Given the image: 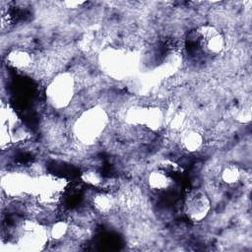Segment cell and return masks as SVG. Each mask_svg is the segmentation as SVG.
<instances>
[{"label": "cell", "mask_w": 252, "mask_h": 252, "mask_svg": "<svg viewBox=\"0 0 252 252\" xmlns=\"http://www.w3.org/2000/svg\"><path fill=\"white\" fill-rule=\"evenodd\" d=\"M108 115L100 106H94L79 115L73 127L76 139L87 146L94 144L108 124Z\"/></svg>", "instance_id": "6da1fadb"}, {"label": "cell", "mask_w": 252, "mask_h": 252, "mask_svg": "<svg viewBox=\"0 0 252 252\" xmlns=\"http://www.w3.org/2000/svg\"><path fill=\"white\" fill-rule=\"evenodd\" d=\"M75 93V77L70 72H61L48 83L45 90V97L51 107L60 110L71 103Z\"/></svg>", "instance_id": "7a4b0ae2"}, {"label": "cell", "mask_w": 252, "mask_h": 252, "mask_svg": "<svg viewBox=\"0 0 252 252\" xmlns=\"http://www.w3.org/2000/svg\"><path fill=\"white\" fill-rule=\"evenodd\" d=\"M211 209V200L207 193L201 189H191L184 197L183 212L193 222H201L207 219Z\"/></svg>", "instance_id": "3957f363"}, {"label": "cell", "mask_w": 252, "mask_h": 252, "mask_svg": "<svg viewBox=\"0 0 252 252\" xmlns=\"http://www.w3.org/2000/svg\"><path fill=\"white\" fill-rule=\"evenodd\" d=\"M49 236L48 231L33 220H26L21 226L19 244L26 250L40 249Z\"/></svg>", "instance_id": "277c9868"}, {"label": "cell", "mask_w": 252, "mask_h": 252, "mask_svg": "<svg viewBox=\"0 0 252 252\" xmlns=\"http://www.w3.org/2000/svg\"><path fill=\"white\" fill-rule=\"evenodd\" d=\"M127 120L130 123L141 124L147 128L157 131L163 123V113L158 106H133L129 108Z\"/></svg>", "instance_id": "5b68a950"}, {"label": "cell", "mask_w": 252, "mask_h": 252, "mask_svg": "<svg viewBox=\"0 0 252 252\" xmlns=\"http://www.w3.org/2000/svg\"><path fill=\"white\" fill-rule=\"evenodd\" d=\"M196 38L202 50L210 55H218L225 47L223 34L217 28L210 25L201 26L197 29Z\"/></svg>", "instance_id": "8992f818"}, {"label": "cell", "mask_w": 252, "mask_h": 252, "mask_svg": "<svg viewBox=\"0 0 252 252\" xmlns=\"http://www.w3.org/2000/svg\"><path fill=\"white\" fill-rule=\"evenodd\" d=\"M102 63L106 71L112 75H118L123 73L127 67L126 54L116 49H110L103 53Z\"/></svg>", "instance_id": "52a82bcc"}, {"label": "cell", "mask_w": 252, "mask_h": 252, "mask_svg": "<svg viewBox=\"0 0 252 252\" xmlns=\"http://www.w3.org/2000/svg\"><path fill=\"white\" fill-rule=\"evenodd\" d=\"M29 181L21 173H9L2 178V188L7 195L19 196L29 188Z\"/></svg>", "instance_id": "ba28073f"}, {"label": "cell", "mask_w": 252, "mask_h": 252, "mask_svg": "<svg viewBox=\"0 0 252 252\" xmlns=\"http://www.w3.org/2000/svg\"><path fill=\"white\" fill-rule=\"evenodd\" d=\"M6 60L7 64L17 71H27L33 63L32 54L24 48L12 49L7 54Z\"/></svg>", "instance_id": "9c48e42d"}, {"label": "cell", "mask_w": 252, "mask_h": 252, "mask_svg": "<svg viewBox=\"0 0 252 252\" xmlns=\"http://www.w3.org/2000/svg\"><path fill=\"white\" fill-rule=\"evenodd\" d=\"M148 186L158 192H162L169 189L173 184V179L167 171L162 168L152 170L147 177Z\"/></svg>", "instance_id": "30bf717a"}, {"label": "cell", "mask_w": 252, "mask_h": 252, "mask_svg": "<svg viewBox=\"0 0 252 252\" xmlns=\"http://www.w3.org/2000/svg\"><path fill=\"white\" fill-rule=\"evenodd\" d=\"M91 202L94 210L100 215L109 214L116 206V198L108 191H98L94 193Z\"/></svg>", "instance_id": "8fae6325"}, {"label": "cell", "mask_w": 252, "mask_h": 252, "mask_svg": "<svg viewBox=\"0 0 252 252\" xmlns=\"http://www.w3.org/2000/svg\"><path fill=\"white\" fill-rule=\"evenodd\" d=\"M180 143L185 151L195 153L202 148L204 144V137L196 129H186L181 134Z\"/></svg>", "instance_id": "7c38bea8"}, {"label": "cell", "mask_w": 252, "mask_h": 252, "mask_svg": "<svg viewBox=\"0 0 252 252\" xmlns=\"http://www.w3.org/2000/svg\"><path fill=\"white\" fill-rule=\"evenodd\" d=\"M242 177V171L240 167L236 164H226L222 167L220 173V181L228 186H232L237 184Z\"/></svg>", "instance_id": "4fadbf2b"}, {"label": "cell", "mask_w": 252, "mask_h": 252, "mask_svg": "<svg viewBox=\"0 0 252 252\" xmlns=\"http://www.w3.org/2000/svg\"><path fill=\"white\" fill-rule=\"evenodd\" d=\"M81 179L86 184L94 187H98L103 182L101 173L94 168H88L84 170L81 174Z\"/></svg>", "instance_id": "5bb4252c"}, {"label": "cell", "mask_w": 252, "mask_h": 252, "mask_svg": "<svg viewBox=\"0 0 252 252\" xmlns=\"http://www.w3.org/2000/svg\"><path fill=\"white\" fill-rule=\"evenodd\" d=\"M69 231V224L65 220H58L52 223L48 233L49 236L54 240H60L67 235Z\"/></svg>", "instance_id": "9a60e30c"}, {"label": "cell", "mask_w": 252, "mask_h": 252, "mask_svg": "<svg viewBox=\"0 0 252 252\" xmlns=\"http://www.w3.org/2000/svg\"><path fill=\"white\" fill-rule=\"evenodd\" d=\"M237 118L240 122H249L251 119V108L249 106H244L243 108H241L237 113Z\"/></svg>", "instance_id": "2e32d148"}, {"label": "cell", "mask_w": 252, "mask_h": 252, "mask_svg": "<svg viewBox=\"0 0 252 252\" xmlns=\"http://www.w3.org/2000/svg\"><path fill=\"white\" fill-rule=\"evenodd\" d=\"M66 5H68V8H76L82 4H84V2H77V1H71V2H65Z\"/></svg>", "instance_id": "e0dca14e"}]
</instances>
